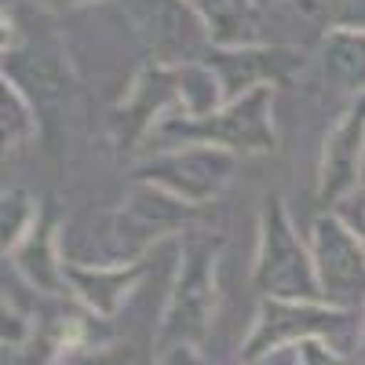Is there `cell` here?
I'll return each instance as SVG.
<instances>
[{
  "mask_svg": "<svg viewBox=\"0 0 365 365\" xmlns=\"http://www.w3.org/2000/svg\"><path fill=\"white\" fill-rule=\"evenodd\" d=\"M223 234L216 230H197L190 227L179 245V270L168 289V303L161 311V325L154 347H175V344H194L201 347L212 318L220 303V256H223Z\"/></svg>",
  "mask_w": 365,
  "mask_h": 365,
  "instance_id": "6da1fadb",
  "label": "cell"
},
{
  "mask_svg": "<svg viewBox=\"0 0 365 365\" xmlns=\"http://www.w3.org/2000/svg\"><path fill=\"white\" fill-rule=\"evenodd\" d=\"M361 336V314L336 311L329 303H303V299H259L256 318L245 344H241V365H256L267 354H278L303 340H325L347 358H354Z\"/></svg>",
  "mask_w": 365,
  "mask_h": 365,
  "instance_id": "7a4b0ae2",
  "label": "cell"
},
{
  "mask_svg": "<svg viewBox=\"0 0 365 365\" xmlns=\"http://www.w3.org/2000/svg\"><path fill=\"white\" fill-rule=\"evenodd\" d=\"M252 289L259 299H303L325 303L318 285V267L311 241H303L292 227L285 201L270 194L259 201V237L252 259Z\"/></svg>",
  "mask_w": 365,
  "mask_h": 365,
  "instance_id": "3957f363",
  "label": "cell"
},
{
  "mask_svg": "<svg viewBox=\"0 0 365 365\" xmlns=\"http://www.w3.org/2000/svg\"><path fill=\"white\" fill-rule=\"evenodd\" d=\"M150 143L158 150L182 146V143H205L220 146L230 154H270L278 146V132H274V88L249 91L234 103H223L205 117H168L154 128Z\"/></svg>",
  "mask_w": 365,
  "mask_h": 365,
  "instance_id": "277c9868",
  "label": "cell"
},
{
  "mask_svg": "<svg viewBox=\"0 0 365 365\" xmlns=\"http://www.w3.org/2000/svg\"><path fill=\"white\" fill-rule=\"evenodd\" d=\"M197 208L172 197L154 182H132L106 227V263H143V256L168 234H187L194 227Z\"/></svg>",
  "mask_w": 365,
  "mask_h": 365,
  "instance_id": "5b68a950",
  "label": "cell"
},
{
  "mask_svg": "<svg viewBox=\"0 0 365 365\" xmlns=\"http://www.w3.org/2000/svg\"><path fill=\"white\" fill-rule=\"evenodd\" d=\"M237 172V154L205 143H182L158 150L154 158H146L135 168L139 182H154V187L168 190L172 197L187 201L194 208L216 201Z\"/></svg>",
  "mask_w": 365,
  "mask_h": 365,
  "instance_id": "8992f818",
  "label": "cell"
},
{
  "mask_svg": "<svg viewBox=\"0 0 365 365\" xmlns=\"http://www.w3.org/2000/svg\"><path fill=\"white\" fill-rule=\"evenodd\" d=\"M113 4L146 44V51L154 55V63H205L212 41L194 0H113Z\"/></svg>",
  "mask_w": 365,
  "mask_h": 365,
  "instance_id": "52a82bcc",
  "label": "cell"
},
{
  "mask_svg": "<svg viewBox=\"0 0 365 365\" xmlns=\"http://www.w3.org/2000/svg\"><path fill=\"white\" fill-rule=\"evenodd\" d=\"M187 113L182 99V66H165L150 58L132 77L125 96L110 110V135L120 150H139V143H150L154 128L168 117Z\"/></svg>",
  "mask_w": 365,
  "mask_h": 365,
  "instance_id": "ba28073f",
  "label": "cell"
},
{
  "mask_svg": "<svg viewBox=\"0 0 365 365\" xmlns=\"http://www.w3.org/2000/svg\"><path fill=\"white\" fill-rule=\"evenodd\" d=\"M307 241H311L314 267H318L322 299L336 311L365 314V241L336 212L314 216Z\"/></svg>",
  "mask_w": 365,
  "mask_h": 365,
  "instance_id": "9c48e42d",
  "label": "cell"
},
{
  "mask_svg": "<svg viewBox=\"0 0 365 365\" xmlns=\"http://www.w3.org/2000/svg\"><path fill=\"white\" fill-rule=\"evenodd\" d=\"M208 70L223 88V103H234L249 91L278 88L307 70V51L289 44H252V48H208Z\"/></svg>",
  "mask_w": 365,
  "mask_h": 365,
  "instance_id": "30bf717a",
  "label": "cell"
},
{
  "mask_svg": "<svg viewBox=\"0 0 365 365\" xmlns=\"http://www.w3.org/2000/svg\"><path fill=\"white\" fill-rule=\"evenodd\" d=\"M110 344L99 336V322L81 303H70V296H44L37 329L29 344L19 351L22 365H66L77 351Z\"/></svg>",
  "mask_w": 365,
  "mask_h": 365,
  "instance_id": "8fae6325",
  "label": "cell"
},
{
  "mask_svg": "<svg viewBox=\"0 0 365 365\" xmlns=\"http://www.w3.org/2000/svg\"><path fill=\"white\" fill-rule=\"evenodd\" d=\"M361 172H365V96H354V103L340 113V120L325 135L318 161V205L332 212L347 194L361 187Z\"/></svg>",
  "mask_w": 365,
  "mask_h": 365,
  "instance_id": "7c38bea8",
  "label": "cell"
},
{
  "mask_svg": "<svg viewBox=\"0 0 365 365\" xmlns=\"http://www.w3.org/2000/svg\"><path fill=\"white\" fill-rule=\"evenodd\" d=\"M4 263H11V270L26 285H34L41 296H70L66 289V259H58V208H55V197H44L41 201V216L22 237V245L4 256Z\"/></svg>",
  "mask_w": 365,
  "mask_h": 365,
  "instance_id": "4fadbf2b",
  "label": "cell"
},
{
  "mask_svg": "<svg viewBox=\"0 0 365 365\" xmlns=\"http://www.w3.org/2000/svg\"><path fill=\"white\" fill-rule=\"evenodd\" d=\"M66 289L84 311L110 322L120 303L132 296V289L143 282L146 267L143 263H73L66 259Z\"/></svg>",
  "mask_w": 365,
  "mask_h": 365,
  "instance_id": "5bb4252c",
  "label": "cell"
},
{
  "mask_svg": "<svg viewBox=\"0 0 365 365\" xmlns=\"http://www.w3.org/2000/svg\"><path fill=\"white\" fill-rule=\"evenodd\" d=\"M212 48H252L263 41L259 0H194Z\"/></svg>",
  "mask_w": 365,
  "mask_h": 365,
  "instance_id": "9a60e30c",
  "label": "cell"
},
{
  "mask_svg": "<svg viewBox=\"0 0 365 365\" xmlns=\"http://www.w3.org/2000/svg\"><path fill=\"white\" fill-rule=\"evenodd\" d=\"M318 63L332 84L365 96V29H325L318 41Z\"/></svg>",
  "mask_w": 365,
  "mask_h": 365,
  "instance_id": "2e32d148",
  "label": "cell"
},
{
  "mask_svg": "<svg viewBox=\"0 0 365 365\" xmlns=\"http://www.w3.org/2000/svg\"><path fill=\"white\" fill-rule=\"evenodd\" d=\"M34 135H41V110L15 81L0 77V143L4 150H19Z\"/></svg>",
  "mask_w": 365,
  "mask_h": 365,
  "instance_id": "e0dca14e",
  "label": "cell"
},
{
  "mask_svg": "<svg viewBox=\"0 0 365 365\" xmlns=\"http://www.w3.org/2000/svg\"><path fill=\"white\" fill-rule=\"evenodd\" d=\"M41 216V201L29 194V190H4V197H0V245H4V256H11L22 237L34 230Z\"/></svg>",
  "mask_w": 365,
  "mask_h": 365,
  "instance_id": "ac0fdd59",
  "label": "cell"
},
{
  "mask_svg": "<svg viewBox=\"0 0 365 365\" xmlns=\"http://www.w3.org/2000/svg\"><path fill=\"white\" fill-rule=\"evenodd\" d=\"M296 8L325 29H365V0H296Z\"/></svg>",
  "mask_w": 365,
  "mask_h": 365,
  "instance_id": "d6986e66",
  "label": "cell"
},
{
  "mask_svg": "<svg viewBox=\"0 0 365 365\" xmlns=\"http://www.w3.org/2000/svg\"><path fill=\"white\" fill-rule=\"evenodd\" d=\"M256 365H351V358L325 340H303V344L285 347L278 354H267Z\"/></svg>",
  "mask_w": 365,
  "mask_h": 365,
  "instance_id": "ffe728a7",
  "label": "cell"
},
{
  "mask_svg": "<svg viewBox=\"0 0 365 365\" xmlns=\"http://www.w3.org/2000/svg\"><path fill=\"white\" fill-rule=\"evenodd\" d=\"M135 351L128 344H99V347H84L77 351L66 365H132Z\"/></svg>",
  "mask_w": 365,
  "mask_h": 365,
  "instance_id": "44dd1931",
  "label": "cell"
},
{
  "mask_svg": "<svg viewBox=\"0 0 365 365\" xmlns=\"http://www.w3.org/2000/svg\"><path fill=\"white\" fill-rule=\"evenodd\" d=\"M332 212H336V216L365 241V179H361V187L354 190V194H347L336 208H332Z\"/></svg>",
  "mask_w": 365,
  "mask_h": 365,
  "instance_id": "7402d4cb",
  "label": "cell"
},
{
  "mask_svg": "<svg viewBox=\"0 0 365 365\" xmlns=\"http://www.w3.org/2000/svg\"><path fill=\"white\" fill-rule=\"evenodd\" d=\"M154 365H208V361H205L201 347H194V344H175V347L158 351Z\"/></svg>",
  "mask_w": 365,
  "mask_h": 365,
  "instance_id": "603a6c76",
  "label": "cell"
},
{
  "mask_svg": "<svg viewBox=\"0 0 365 365\" xmlns=\"http://www.w3.org/2000/svg\"><path fill=\"white\" fill-rule=\"evenodd\" d=\"M34 4H41L48 11H73V8H84V4H96V0H34Z\"/></svg>",
  "mask_w": 365,
  "mask_h": 365,
  "instance_id": "cb8c5ba5",
  "label": "cell"
},
{
  "mask_svg": "<svg viewBox=\"0 0 365 365\" xmlns=\"http://www.w3.org/2000/svg\"><path fill=\"white\" fill-rule=\"evenodd\" d=\"M351 365H365V314H361V336H358V351H354Z\"/></svg>",
  "mask_w": 365,
  "mask_h": 365,
  "instance_id": "d4e9b609",
  "label": "cell"
}]
</instances>
